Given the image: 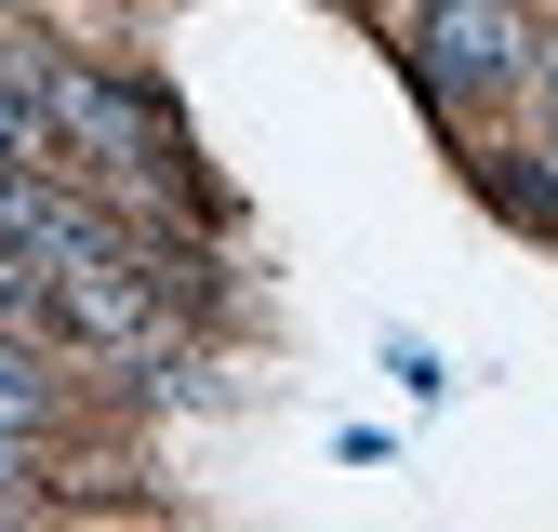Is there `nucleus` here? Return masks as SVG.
Listing matches in <instances>:
<instances>
[{"label": "nucleus", "instance_id": "f257e3e1", "mask_svg": "<svg viewBox=\"0 0 558 532\" xmlns=\"http://www.w3.org/2000/svg\"><path fill=\"white\" fill-rule=\"evenodd\" d=\"M412 81H426L439 107L532 81V27H519V0H439V14H412Z\"/></svg>", "mask_w": 558, "mask_h": 532}, {"label": "nucleus", "instance_id": "39448f33", "mask_svg": "<svg viewBox=\"0 0 558 532\" xmlns=\"http://www.w3.org/2000/svg\"><path fill=\"white\" fill-rule=\"evenodd\" d=\"M53 319V280H40V253H0V332H27Z\"/></svg>", "mask_w": 558, "mask_h": 532}, {"label": "nucleus", "instance_id": "7ed1b4c3", "mask_svg": "<svg viewBox=\"0 0 558 532\" xmlns=\"http://www.w3.org/2000/svg\"><path fill=\"white\" fill-rule=\"evenodd\" d=\"M493 200H506L519 227H558V160H545V147H532V160H493Z\"/></svg>", "mask_w": 558, "mask_h": 532}, {"label": "nucleus", "instance_id": "6e6552de", "mask_svg": "<svg viewBox=\"0 0 558 532\" xmlns=\"http://www.w3.org/2000/svg\"><path fill=\"white\" fill-rule=\"evenodd\" d=\"M532 81H545V107H558V40H532Z\"/></svg>", "mask_w": 558, "mask_h": 532}, {"label": "nucleus", "instance_id": "1a4fd4ad", "mask_svg": "<svg viewBox=\"0 0 558 532\" xmlns=\"http://www.w3.org/2000/svg\"><path fill=\"white\" fill-rule=\"evenodd\" d=\"M386 14H399V27H412V14H439V0H386Z\"/></svg>", "mask_w": 558, "mask_h": 532}, {"label": "nucleus", "instance_id": "f03ea898", "mask_svg": "<svg viewBox=\"0 0 558 532\" xmlns=\"http://www.w3.org/2000/svg\"><path fill=\"white\" fill-rule=\"evenodd\" d=\"M53 214H66V186H40V160H0V253H27Z\"/></svg>", "mask_w": 558, "mask_h": 532}, {"label": "nucleus", "instance_id": "0eeeda50", "mask_svg": "<svg viewBox=\"0 0 558 532\" xmlns=\"http://www.w3.org/2000/svg\"><path fill=\"white\" fill-rule=\"evenodd\" d=\"M0 493H27V426H0Z\"/></svg>", "mask_w": 558, "mask_h": 532}, {"label": "nucleus", "instance_id": "423d86ee", "mask_svg": "<svg viewBox=\"0 0 558 532\" xmlns=\"http://www.w3.org/2000/svg\"><path fill=\"white\" fill-rule=\"evenodd\" d=\"M0 426H40V373H27L14 347H0Z\"/></svg>", "mask_w": 558, "mask_h": 532}, {"label": "nucleus", "instance_id": "20e7f679", "mask_svg": "<svg viewBox=\"0 0 558 532\" xmlns=\"http://www.w3.org/2000/svg\"><path fill=\"white\" fill-rule=\"evenodd\" d=\"M40 133H53V120H40V81L0 53V160H40Z\"/></svg>", "mask_w": 558, "mask_h": 532}]
</instances>
